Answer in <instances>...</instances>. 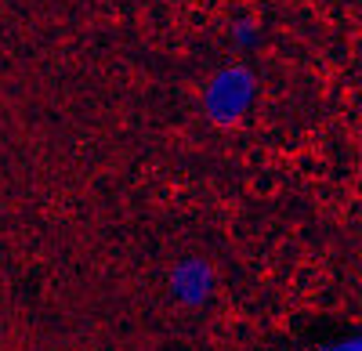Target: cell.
<instances>
[{"label":"cell","instance_id":"3957f363","mask_svg":"<svg viewBox=\"0 0 362 351\" xmlns=\"http://www.w3.org/2000/svg\"><path fill=\"white\" fill-rule=\"evenodd\" d=\"M326 351H362V337H348L341 344H329Z\"/></svg>","mask_w":362,"mask_h":351},{"label":"cell","instance_id":"6da1fadb","mask_svg":"<svg viewBox=\"0 0 362 351\" xmlns=\"http://www.w3.org/2000/svg\"><path fill=\"white\" fill-rule=\"evenodd\" d=\"M254 95V83L247 80V73H239V69H228L221 73L214 83H210V91H206V109L218 116V120H232V116H239L247 109Z\"/></svg>","mask_w":362,"mask_h":351},{"label":"cell","instance_id":"7a4b0ae2","mask_svg":"<svg viewBox=\"0 0 362 351\" xmlns=\"http://www.w3.org/2000/svg\"><path fill=\"white\" fill-rule=\"evenodd\" d=\"M170 282H174V294L181 301H189V304L203 301L206 290H210V268H206V261H199V257L181 261V265L174 268V279Z\"/></svg>","mask_w":362,"mask_h":351}]
</instances>
